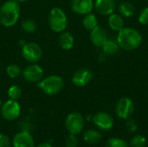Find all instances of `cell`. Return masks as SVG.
<instances>
[{
	"label": "cell",
	"instance_id": "6da1fadb",
	"mask_svg": "<svg viewBox=\"0 0 148 147\" xmlns=\"http://www.w3.org/2000/svg\"><path fill=\"white\" fill-rule=\"evenodd\" d=\"M142 40L140 32L131 27H124L118 32L116 37L120 48L125 51H133L138 49L141 45Z\"/></svg>",
	"mask_w": 148,
	"mask_h": 147
},
{
	"label": "cell",
	"instance_id": "7a4b0ae2",
	"mask_svg": "<svg viewBox=\"0 0 148 147\" xmlns=\"http://www.w3.org/2000/svg\"><path fill=\"white\" fill-rule=\"evenodd\" d=\"M21 8L16 0H8L0 7V23L4 27H12L19 20Z\"/></svg>",
	"mask_w": 148,
	"mask_h": 147
},
{
	"label": "cell",
	"instance_id": "3957f363",
	"mask_svg": "<svg viewBox=\"0 0 148 147\" xmlns=\"http://www.w3.org/2000/svg\"><path fill=\"white\" fill-rule=\"evenodd\" d=\"M37 88L47 95H56L64 88V80L59 75H49L37 82Z\"/></svg>",
	"mask_w": 148,
	"mask_h": 147
},
{
	"label": "cell",
	"instance_id": "277c9868",
	"mask_svg": "<svg viewBox=\"0 0 148 147\" xmlns=\"http://www.w3.org/2000/svg\"><path fill=\"white\" fill-rule=\"evenodd\" d=\"M48 21L50 29L56 33L63 32L68 27L67 15L64 10L59 7H55L50 10Z\"/></svg>",
	"mask_w": 148,
	"mask_h": 147
},
{
	"label": "cell",
	"instance_id": "5b68a950",
	"mask_svg": "<svg viewBox=\"0 0 148 147\" xmlns=\"http://www.w3.org/2000/svg\"><path fill=\"white\" fill-rule=\"evenodd\" d=\"M85 125V120L83 116L77 112L70 113L65 120V127L71 134L77 135L82 132Z\"/></svg>",
	"mask_w": 148,
	"mask_h": 147
},
{
	"label": "cell",
	"instance_id": "8992f818",
	"mask_svg": "<svg viewBox=\"0 0 148 147\" xmlns=\"http://www.w3.org/2000/svg\"><path fill=\"white\" fill-rule=\"evenodd\" d=\"M22 55L25 61L36 63L42 57V49L40 45L36 42H26L22 47Z\"/></svg>",
	"mask_w": 148,
	"mask_h": 147
},
{
	"label": "cell",
	"instance_id": "52a82bcc",
	"mask_svg": "<svg viewBox=\"0 0 148 147\" xmlns=\"http://www.w3.org/2000/svg\"><path fill=\"white\" fill-rule=\"evenodd\" d=\"M134 112V103L129 97L121 98L115 106V113L121 120L130 119Z\"/></svg>",
	"mask_w": 148,
	"mask_h": 147
},
{
	"label": "cell",
	"instance_id": "ba28073f",
	"mask_svg": "<svg viewBox=\"0 0 148 147\" xmlns=\"http://www.w3.org/2000/svg\"><path fill=\"white\" fill-rule=\"evenodd\" d=\"M0 113L4 120L11 121L19 117L21 113V107L17 101L9 100L2 104Z\"/></svg>",
	"mask_w": 148,
	"mask_h": 147
},
{
	"label": "cell",
	"instance_id": "9c48e42d",
	"mask_svg": "<svg viewBox=\"0 0 148 147\" xmlns=\"http://www.w3.org/2000/svg\"><path fill=\"white\" fill-rule=\"evenodd\" d=\"M43 69L41 66L36 63H32L29 66H27L23 71H22V75L23 78L31 83L38 82L43 78Z\"/></svg>",
	"mask_w": 148,
	"mask_h": 147
},
{
	"label": "cell",
	"instance_id": "30bf717a",
	"mask_svg": "<svg viewBox=\"0 0 148 147\" xmlns=\"http://www.w3.org/2000/svg\"><path fill=\"white\" fill-rule=\"evenodd\" d=\"M94 78L93 72L87 68H81L75 71L72 76V82L76 87H85L87 86Z\"/></svg>",
	"mask_w": 148,
	"mask_h": 147
},
{
	"label": "cell",
	"instance_id": "8fae6325",
	"mask_svg": "<svg viewBox=\"0 0 148 147\" xmlns=\"http://www.w3.org/2000/svg\"><path fill=\"white\" fill-rule=\"evenodd\" d=\"M92 119L96 127L102 131H109L114 126L113 117L106 112H99L95 113Z\"/></svg>",
	"mask_w": 148,
	"mask_h": 147
},
{
	"label": "cell",
	"instance_id": "7c38bea8",
	"mask_svg": "<svg viewBox=\"0 0 148 147\" xmlns=\"http://www.w3.org/2000/svg\"><path fill=\"white\" fill-rule=\"evenodd\" d=\"M108 39L109 37L107 30L100 25H97L90 31L91 42L97 48H102V46Z\"/></svg>",
	"mask_w": 148,
	"mask_h": 147
},
{
	"label": "cell",
	"instance_id": "4fadbf2b",
	"mask_svg": "<svg viewBox=\"0 0 148 147\" xmlns=\"http://www.w3.org/2000/svg\"><path fill=\"white\" fill-rule=\"evenodd\" d=\"M13 147H35V140L29 132L20 131L12 140Z\"/></svg>",
	"mask_w": 148,
	"mask_h": 147
},
{
	"label": "cell",
	"instance_id": "5bb4252c",
	"mask_svg": "<svg viewBox=\"0 0 148 147\" xmlns=\"http://www.w3.org/2000/svg\"><path fill=\"white\" fill-rule=\"evenodd\" d=\"M95 10L102 16H109L116 10L115 0H95L94 3Z\"/></svg>",
	"mask_w": 148,
	"mask_h": 147
},
{
	"label": "cell",
	"instance_id": "9a60e30c",
	"mask_svg": "<svg viewBox=\"0 0 148 147\" xmlns=\"http://www.w3.org/2000/svg\"><path fill=\"white\" fill-rule=\"evenodd\" d=\"M94 9L93 0H71V10L78 15H87Z\"/></svg>",
	"mask_w": 148,
	"mask_h": 147
},
{
	"label": "cell",
	"instance_id": "2e32d148",
	"mask_svg": "<svg viewBox=\"0 0 148 147\" xmlns=\"http://www.w3.org/2000/svg\"><path fill=\"white\" fill-rule=\"evenodd\" d=\"M108 25L112 30L119 32L125 27L124 17L121 15L114 12L108 17Z\"/></svg>",
	"mask_w": 148,
	"mask_h": 147
},
{
	"label": "cell",
	"instance_id": "e0dca14e",
	"mask_svg": "<svg viewBox=\"0 0 148 147\" xmlns=\"http://www.w3.org/2000/svg\"><path fill=\"white\" fill-rule=\"evenodd\" d=\"M58 42H59L60 47L62 49L70 50L73 49V47L75 45V38L71 33L63 31L61 33V35L59 36Z\"/></svg>",
	"mask_w": 148,
	"mask_h": 147
},
{
	"label": "cell",
	"instance_id": "ac0fdd59",
	"mask_svg": "<svg viewBox=\"0 0 148 147\" xmlns=\"http://www.w3.org/2000/svg\"><path fill=\"white\" fill-rule=\"evenodd\" d=\"M101 133L95 129H89L83 134V139L85 142L90 145H96L101 140Z\"/></svg>",
	"mask_w": 148,
	"mask_h": 147
},
{
	"label": "cell",
	"instance_id": "d6986e66",
	"mask_svg": "<svg viewBox=\"0 0 148 147\" xmlns=\"http://www.w3.org/2000/svg\"><path fill=\"white\" fill-rule=\"evenodd\" d=\"M118 10L120 15L123 17H132L135 14V7L130 2H122L118 6Z\"/></svg>",
	"mask_w": 148,
	"mask_h": 147
},
{
	"label": "cell",
	"instance_id": "ffe728a7",
	"mask_svg": "<svg viewBox=\"0 0 148 147\" xmlns=\"http://www.w3.org/2000/svg\"><path fill=\"white\" fill-rule=\"evenodd\" d=\"M102 52L104 55H106L107 56L108 55H116L119 50L121 49L118 42H116V40H112V39H108L105 44L102 46Z\"/></svg>",
	"mask_w": 148,
	"mask_h": 147
},
{
	"label": "cell",
	"instance_id": "44dd1931",
	"mask_svg": "<svg viewBox=\"0 0 148 147\" xmlns=\"http://www.w3.org/2000/svg\"><path fill=\"white\" fill-rule=\"evenodd\" d=\"M82 25L87 30L91 31L93 29H95L98 25L97 16L92 12L87 15H84V17L82 19Z\"/></svg>",
	"mask_w": 148,
	"mask_h": 147
},
{
	"label": "cell",
	"instance_id": "7402d4cb",
	"mask_svg": "<svg viewBox=\"0 0 148 147\" xmlns=\"http://www.w3.org/2000/svg\"><path fill=\"white\" fill-rule=\"evenodd\" d=\"M22 29L26 33H33L37 29V24L35 20L27 18L22 22Z\"/></svg>",
	"mask_w": 148,
	"mask_h": 147
},
{
	"label": "cell",
	"instance_id": "603a6c76",
	"mask_svg": "<svg viewBox=\"0 0 148 147\" xmlns=\"http://www.w3.org/2000/svg\"><path fill=\"white\" fill-rule=\"evenodd\" d=\"M21 68L16 64H10L6 68V74L11 79H16L22 75Z\"/></svg>",
	"mask_w": 148,
	"mask_h": 147
},
{
	"label": "cell",
	"instance_id": "cb8c5ba5",
	"mask_svg": "<svg viewBox=\"0 0 148 147\" xmlns=\"http://www.w3.org/2000/svg\"><path fill=\"white\" fill-rule=\"evenodd\" d=\"M8 96L10 100L18 101L22 96V89L17 85H12L8 89Z\"/></svg>",
	"mask_w": 148,
	"mask_h": 147
},
{
	"label": "cell",
	"instance_id": "d4e9b609",
	"mask_svg": "<svg viewBox=\"0 0 148 147\" xmlns=\"http://www.w3.org/2000/svg\"><path fill=\"white\" fill-rule=\"evenodd\" d=\"M105 147H129L127 142L120 138H111L106 142Z\"/></svg>",
	"mask_w": 148,
	"mask_h": 147
},
{
	"label": "cell",
	"instance_id": "484cf974",
	"mask_svg": "<svg viewBox=\"0 0 148 147\" xmlns=\"http://www.w3.org/2000/svg\"><path fill=\"white\" fill-rule=\"evenodd\" d=\"M147 145V139L142 135H135L130 140L131 147H145Z\"/></svg>",
	"mask_w": 148,
	"mask_h": 147
},
{
	"label": "cell",
	"instance_id": "4316f807",
	"mask_svg": "<svg viewBox=\"0 0 148 147\" xmlns=\"http://www.w3.org/2000/svg\"><path fill=\"white\" fill-rule=\"evenodd\" d=\"M138 21L142 25H148V7H145L140 10L138 16Z\"/></svg>",
	"mask_w": 148,
	"mask_h": 147
},
{
	"label": "cell",
	"instance_id": "83f0119b",
	"mask_svg": "<svg viewBox=\"0 0 148 147\" xmlns=\"http://www.w3.org/2000/svg\"><path fill=\"white\" fill-rule=\"evenodd\" d=\"M78 144H79V141H78L76 135L69 133V135L66 138V140H65L66 147H77Z\"/></svg>",
	"mask_w": 148,
	"mask_h": 147
},
{
	"label": "cell",
	"instance_id": "f1b7e54d",
	"mask_svg": "<svg viewBox=\"0 0 148 147\" xmlns=\"http://www.w3.org/2000/svg\"><path fill=\"white\" fill-rule=\"evenodd\" d=\"M126 120L127 121L125 123V127H126L127 131L129 132V133H134V132H136V130L138 128V126H137V123L135 122V120H131V119H127Z\"/></svg>",
	"mask_w": 148,
	"mask_h": 147
},
{
	"label": "cell",
	"instance_id": "f546056e",
	"mask_svg": "<svg viewBox=\"0 0 148 147\" xmlns=\"http://www.w3.org/2000/svg\"><path fill=\"white\" fill-rule=\"evenodd\" d=\"M11 142L9 137L3 133H0V147H10Z\"/></svg>",
	"mask_w": 148,
	"mask_h": 147
},
{
	"label": "cell",
	"instance_id": "4dcf8cb0",
	"mask_svg": "<svg viewBox=\"0 0 148 147\" xmlns=\"http://www.w3.org/2000/svg\"><path fill=\"white\" fill-rule=\"evenodd\" d=\"M20 126V130L21 131H26V132H29L30 131V128H31V126H30V123L28 122V121H22L19 125Z\"/></svg>",
	"mask_w": 148,
	"mask_h": 147
},
{
	"label": "cell",
	"instance_id": "1f68e13d",
	"mask_svg": "<svg viewBox=\"0 0 148 147\" xmlns=\"http://www.w3.org/2000/svg\"><path fill=\"white\" fill-rule=\"evenodd\" d=\"M36 147H52V146L49 144V143H47V142H43V143H41L39 144Z\"/></svg>",
	"mask_w": 148,
	"mask_h": 147
},
{
	"label": "cell",
	"instance_id": "d6a6232c",
	"mask_svg": "<svg viewBox=\"0 0 148 147\" xmlns=\"http://www.w3.org/2000/svg\"><path fill=\"white\" fill-rule=\"evenodd\" d=\"M16 1H17L18 3H23V2H25V1H27V0H16Z\"/></svg>",
	"mask_w": 148,
	"mask_h": 147
},
{
	"label": "cell",
	"instance_id": "836d02e7",
	"mask_svg": "<svg viewBox=\"0 0 148 147\" xmlns=\"http://www.w3.org/2000/svg\"><path fill=\"white\" fill-rule=\"evenodd\" d=\"M2 104H3V103H2V101L0 100V107H1V106H2Z\"/></svg>",
	"mask_w": 148,
	"mask_h": 147
},
{
	"label": "cell",
	"instance_id": "e575fe53",
	"mask_svg": "<svg viewBox=\"0 0 148 147\" xmlns=\"http://www.w3.org/2000/svg\"><path fill=\"white\" fill-rule=\"evenodd\" d=\"M147 1H148V0H147Z\"/></svg>",
	"mask_w": 148,
	"mask_h": 147
}]
</instances>
